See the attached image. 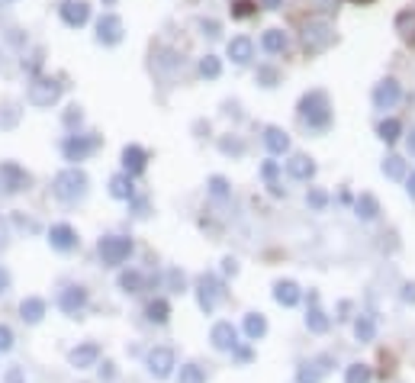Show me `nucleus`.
Here are the masks:
<instances>
[{
    "label": "nucleus",
    "instance_id": "obj_8",
    "mask_svg": "<svg viewBox=\"0 0 415 383\" xmlns=\"http://www.w3.org/2000/svg\"><path fill=\"white\" fill-rule=\"evenodd\" d=\"M331 364H335V357L331 355L312 357V361H306L303 367L296 370V383H322V377L331 370Z\"/></svg>",
    "mask_w": 415,
    "mask_h": 383
},
{
    "label": "nucleus",
    "instance_id": "obj_9",
    "mask_svg": "<svg viewBox=\"0 0 415 383\" xmlns=\"http://www.w3.org/2000/svg\"><path fill=\"white\" fill-rule=\"evenodd\" d=\"M331 39H335V33H331V26H329V23H322V20L309 23V26L303 29V42H306V49H309V52L329 49Z\"/></svg>",
    "mask_w": 415,
    "mask_h": 383
},
{
    "label": "nucleus",
    "instance_id": "obj_10",
    "mask_svg": "<svg viewBox=\"0 0 415 383\" xmlns=\"http://www.w3.org/2000/svg\"><path fill=\"white\" fill-rule=\"evenodd\" d=\"M399 97H402V87L393 77H387V81H380L373 87V104H377V110H393V106L399 104Z\"/></svg>",
    "mask_w": 415,
    "mask_h": 383
},
{
    "label": "nucleus",
    "instance_id": "obj_49",
    "mask_svg": "<svg viewBox=\"0 0 415 383\" xmlns=\"http://www.w3.org/2000/svg\"><path fill=\"white\" fill-rule=\"evenodd\" d=\"M406 190H409V196H412V200H415V174L406 181Z\"/></svg>",
    "mask_w": 415,
    "mask_h": 383
},
{
    "label": "nucleus",
    "instance_id": "obj_12",
    "mask_svg": "<svg viewBox=\"0 0 415 383\" xmlns=\"http://www.w3.org/2000/svg\"><path fill=\"white\" fill-rule=\"evenodd\" d=\"M123 39V20L116 13H103L97 23V42L103 45H116Z\"/></svg>",
    "mask_w": 415,
    "mask_h": 383
},
{
    "label": "nucleus",
    "instance_id": "obj_36",
    "mask_svg": "<svg viewBox=\"0 0 415 383\" xmlns=\"http://www.w3.org/2000/svg\"><path fill=\"white\" fill-rule=\"evenodd\" d=\"M377 133H380L383 142H396V139H399V133H402V123H399V119H383Z\"/></svg>",
    "mask_w": 415,
    "mask_h": 383
},
{
    "label": "nucleus",
    "instance_id": "obj_5",
    "mask_svg": "<svg viewBox=\"0 0 415 383\" xmlns=\"http://www.w3.org/2000/svg\"><path fill=\"white\" fill-rule=\"evenodd\" d=\"M222 300V284H219L216 274H203V277L197 280V303L203 313H212L216 309V303Z\"/></svg>",
    "mask_w": 415,
    "mask_h": 383
},
{
    "label": "nucleus",
    "instance_id": "obj_40",
    "mask_svg": "<svg viewBox=\"0 0 415 383\" xmlns=\"http://www.w3.org/2000/svg\"><path fill=\"white\" fill-rule=\"evenodd\" d=\"M232 13H235V16H251V13H254V4H251V0H239Z\"/></svg>",
    "mask_w": 415,
    "mask_h": 383
},
{
    "label": "nucleus",
    "instance_id": "obj_11",
    "mask_svg": "<svg viewBox=\"0 0 415 383\" xmlns=\"http://www.w3.org/2000/svg\"><path fill=\"white\" fill-rule=\"evenodd\" d=\"M210 342L216 351H235L239 348V328L232 322H216L210 332Z\"/></svg>",
    "mask_w": 415,
    "mask_h": 383
},
{
    "label": "nucleus",
    "instance_id": "obj_41",
    "mask_svg": "<svg viewBox=\"0 0 415 383\" xmlns=\"http://www.w3.org/2000/svg\"><path fill=\"white\" fill-rule=\"evenodd\" d=\"M306 200H309V206L322 209V206H325V203H329V196H325V194H322V190H312V194H309V196H306Z\"/></svg>",
    "mask_w": 415,
    "mask_h": 383
},
{
    "label": "nucleus",
    "instance_id": "obj_52",
    "mask_svg": "<svg viewBox=\"0 0 415 383\" xmlns=\"http://www.w3.org/2000/svg\"><path fill=\"white\" fill-rule=\"evenodd\" d=\"M0 4H7V0H0Z\"/></svg>",
    "mask_w": 415,
    "mask_h": 383
},
{
    "label": "nucleus",
    "instance_id": "obj_18",
    "mask_svg": "<svg viewBox=\"0 0 415 383\" xmlns=\"http://www.w3.org/2000/svg\"><path fill=\"white\" fill-rule=\"evenodd\" d=\"M49 242H52V248H58V251H71L74 245H78V232L71 229V226L58 223L49 229Z\"/></svg>",
    "mask_w": 415,
    "mask_h": 383
},
{
    "label": "nucleus",
    "instance_id": "obj_4",
    "mask_svg": "<svg viewBox=\"0 0 415 383\" xmlns=\"http://www.w3.org/2000/svg\"><path fill=\"white\" fill-rule=\"evenodd\" d=\"M145 367H148V374L155 377V380H168L171 374H174V367H177V355H174V348H152L145 355Z\"/></svg>",
    "mask_w": 415,
    "mask_h": 383
},
{
    "label": "nucleus",
    "instance_id": "obj_34",
    "mask_svg": "<svg viewBox=\"0 0 415 383\" xmlns=\"http://www.w3.org/2000/svg\"><path fill=\"white\" fill-rule=\"evenodd\" d=\"M383 174L393 177V181H402V177H406V161H402L399 155H390V158L383 161Z\"/></svg>",
    "mask_w": 415,
    "mask_h": 383
},
{
    "label": "nucleus",
    "instance_id": "obj_35",
    "mask_svg": "<svg viewBox=\"0 0 415 383\" xmlns=\"http://www.w3.org/2000/svg\"><path fill=\"white\" fill-rule=\"evenodd\" d=\"M177 383H206V374L200 364H183L181 374H177Z\"/></svg>",
    "mask_w": 415,
    "mask_h": 383
},
{
    "label": "nucleus",
    "instance_id": "obj_26",
    "mask_svg": "<svg viewBox=\"0 0 415 383\" xmlns=\"http://www.w3.org/2000/svg\"><path fill=\"white\" fill-rule=\"evenodd\" d=\"M245 335L251 338V342L264 338V335H268V319H264L261 313H248L245 316Z\"/></svg>",
    "mask_w": 415,
    "mask_h": 383
},
{
    "label": "nucleus",
    "instance_id": "obj_13",
    "mask_svg": "<svg viewBox=\"0 0 415 383\" xmlns=\"http://www.w3.org/2000/svg\"><path fill=\"white\" fill-rule=\"evenodd\" d=\"M97 361H100V345H93V342L78 345V348L68 355V364L74 370H91V367H97Z\"/></svg>",
    "mask_w": 415,
    "mask_h": 383
},
{
    "label": "nucleus",
    "instance_id": "obj_32",
    "mask_svg": "<svg viewBox=\"0 0 415 383\" xmlns=\"http://www.w3.org/2000/svg\"><path fill=\"white\" fill-rule=\"evenodd\" d=\"M370 380H373V374H370V367H367V364H348L345 383H370Z\"/></svg>",
    "mask_w": 415,
    "mask_h": 383
},
{
    "label": "nucleus",
    "instance_id": "obj_33",
    "mask_svg": "<svg viewBox=\"0 0 415 383\" xmlns=\"http://www.w3.org/2000/svg\"><path fill=\"white\" fill-rule=\"evenodd\" d=\"M145 313H148V322H158V326H161V322H168L171 306H168V300H152Z\"/></svg>",
    "mask_w": 415,
    "mask_h": 383
},
{
    "label": "nucleus",
    "instance_id": "obj_21",
    "mask_svg": "<svg viewBox=\"0 0 415 383\" xmlns=\"http://www.w3.org/2000/svg\"><path fill=\"white\" fill-rule=\"evenodd\" d=\"M287 174L296 177V181H309V177L316 174V165H312V158H306V155H293V158L287 161Z\"/></svg>",
    "mask_w": 415,
    "mask_h": 383
},
{
    "label": "nucleus",
    "instance_id": "obj_27",
    "mask_svg": "<svg viewBox=\"0 0 415 383\" xmlns=\"http://www.w3.org/2000/svg\"><path fill=\"white\" fill-rule=\"evenodd\" d=\"M261 45H264V52L277 55V52L287 49V33H283V29H268V33L261 35Z\"/></svg>",
    "mask_w": 415,
    "mask_h": 383
},
{
    "label": "nucleus",
    "instance_id": "obj_37",
    "mask_svg": "<svg viewBox=\"0 0 415 383\" xmlns=\"http://www.w3.org/2000/svg\"><path fill=\"white\" fill-rule=\"evenodd\" d=\"M219 71H222V65H219L216 55H206L203 62H200V74L203 77H219Z\"/></svg>",
    "mask_w": 415,
    "mask_h": 383
},
{
    "label": "nucleus",
    "instance_id": "obj_3",
    "mask_svg": "<svg viewBox=\"0 0 415 383\" xmlns=\"http://www.w3.org/2000/svg\"><path fill=\"white\" fill-rule=\"evenodd\" d=\"M129 255H132V238H126V235L100 238V258H103V265L116 267L123 261H129Z\"/></svg>",
    "mask_w": 415,
    "mask_h": 383
},
{
    "label": "nucleus",
    "instance_id": "obj_48",
    "mask_svg": "<svg viewBox=\"0 0 415 383\" xmlns=\"http://www.w3.org/2000/svg\"><path fill=\"white\" fill-rule=\"evenodd\" d=\"M7 287H10V274H7V271H4V267H0V293L7 290Z\"/></svg>",
    "mask_w": 415,
    "mask_h": 383
},
{
    "label": "nucleus",
    "instance_id": "obj_47",
    "mask_svg": "<svg viewBox=\"0 0 415 383\" xmlns=\"http://www.w3.org/2000/svg\"><path fill=\"white\" fill-rule=\"evenodd\" d=\"M274 174H277V165H274V161H268V165H264V177H268V181H274Z\"/></svg>",
    "mask_w": 415,
    "mask_h": 383
},
{
    "label": "nucleus",
    "instance_id": "obj_15",
    "mask_svg": "<svg viewBox=\"0 0 415 383\" xmlns=\"http://www.w3.org/2000/svg\"><path fill=\"white\" fill-rule=\"evenodd\" d=\"M97 148V139H84V135H68L64 139V145H62V152H64V158L68 161H84L87 155Z\"/></svg>",
    "mask_w": 415,
    "mask_h": 383
},
{
    "label": "nucleus",
    "instance_id": "obj_31",
    "mask_svg": "<svg viewBox=\"0 0 415 383\" xmlns=\"http://www.w3.org/2000/svg\"><path fill=\"white\" fill-rule=\"evenodd\" d=\"M142 287H145V277H142L139 271H123L120 274V290L123 293H142Z\"/></svg>",
    "mask_w": 415,
    "mask_h": 383
},
{
    "label": "nucleus",
    "instance_id": "obj_17",
    "mask_svg": "<svg viewBox=\"0 0 415 383\" xmlns=\"http://www.w3.org/2000/svg\"><path fill=\"white\" fill-rule=\"evenodd\" d=\"M306 326H309V332L316 335H325L331 328L329 316L319 309V293H309V309H306Z\"/></svg>",
    "mask_w": 415,
    "mask_h": 383
},
{
    "label": "nucleus",
    "instance_id": "obj_29",
    "mask_svg": "<svg viewBox=\"0 0 415 383\" xmlns=\"http://www.w3.org/2000/svg\"><path fill=\"white\" fill-rule=\"evenodd\" d=\"M110 194L116 196V200H129V196L135 194L132 177H129V174H116V177L110 181Z\"/></svg>",
    "mask_w": 415,
    "mask_h": 383
},
{
    "label": "nucleus",
    "instance_id": "obj_45",
    "mask_svg": "<svg viewBox=\"0 0 415 383\" xmlns=\"http://www.w3.org/2000/svg\"><path fill=\"white\" fill-rule=\"evenodd\" d=\"M402 300H406V303H415V284H406V287H402Z\"/></svg>",
    "mask_w": 415,
    "mask_h": 383
},
{
    "label": "nucleus",
    "instance_id": "obj_22",
    "mask_svg": "<svg viewBox=\"0 0 415 383\" xmlns=\"http://www.w3.org/2000/svg\"><path fill=\"white\" fill-rule=\"evenodd\" d=\"M264 145H268L271 155H283L290 148V135L283 133L280 126H268V129H264Z\"/></svg>",
    "mask_w": 415,
    "mask_h": 383
},
{
    "label": "nucleus",
    "instance_id": "obj_50",
    "mask_svg": "<svg viewBox=\"0 0 415 383\" xmlns=\"http://www.w3.org/2000/svg\"><path fill=\"white\" fill-rule=\"evenodd\" d=\"M280 4H283V0H264V7H268V10H277Z\"/></svg>",
    "mask_w": 415,
    "mask_h": 383
},
{
    "label": "nucleus",
    "instance_id": "obj_25",
    "mask_svg": "<svg viewBox=\"0 0 415 383\" xmlns=\"http://www.w3.org/2000/svg\"><path fill=\"white\" fill-rule=\"evenodd\" d=\"M373 335H377L373 316H358V319H354V338H358L360 345H367V342H373Z\"/></svg>",
    "mask_w": 415,
    "mask_h": 383
},
{
    "label": "nucleus",
    "instance_id": "obj_20",
    "mask_svg": "<svg viewBox=\"0 0 415 383\" xmlns=\"http://www.w3.org/2000/svg\"><path fill=\"white\" fill-rule=\"evenodd\" d=\"M145 161H148L145 148H139V145H126V148H123V165H126V174H142V171H145Z\"/></svg>",
    "mask_w": 415,
    "mask_h": 383
},
{
    "label": "nucleus",
    "instance_id": "obj_46",
    "mask_svg": "<svg viewBox=\"0 0 415 383\" xmlns=\"http://www.w3.org/2000/svg\"><path fill=\"white\" fill-rule=\"evenodd\" d=\"M222 152H235V155H241V142H222Z\"/></svg>",
    "mask_w": 415,
    "mask_h": 383
},
{
    "label": "nucleus",
    "instance_id": "obj_16",
    "mask_svg": "<svg viewBox=\"0 0 415 383\" xmlns=\"http://www.w3.org/2000/svg\"><path fill=\"white\" fill-rule=\"evenodd\" d=\"M58 306H62V313L78 316L81 309L87 306V290H84V287H68V290H62V296H58Z\"/></svg>",
    "mask_w": 415,
    "mask_h": 383
},
{
    "label": "nucleus",
    "instance_id": "obj_43",
    "mask_svg": "<svg viewBox=\"0 0 415 383\" xmlns=\"http://www.w3.org/2000/svg\"><path fill=\"white\" fill-rule=\"evenodd\" d=\"M7 383H26V380H23V370L20 367H10L7 370Z\"/></svg>",
    "mask_w": 415,
    "mask_h": 383
},
{
    "label": "nucleus",
    "instance_id": "obj_24",
    "mask_svg": "<svg viewBox=\"0 0 415 383\" xmlns=\"http://www.w3.org/2000/svg\"><path fill=\"white\" fill-rule=\"evenodd\" d=\"M20 316H23V322L35 326V322H42V316H45V303L39 300V296H26V300L20 303Z\"/></svg>",
    "mask_w": 415,
    "mask_h": 383
},
{
    "label": "nucleus",
    "instance_id": "obj_23",
    "mask_svg": "<svg viewBox=\"0 0 415 383\" xmlns=\"http://www.w3.org/2000/svg\"><path fill=\"white\" fill-rule=\"evenodd\" d=\"M300 296H303V293H300V287H296L293 280H277L274 284V300L280 303V306H296Z\"/></svg>",
    "mask_w": 415,
    "mask_h": 383
},
{
    "label": "nucleus",
    "instance_id": "obj_38",
    "mask_svg": "<svg viewBox=\"0 0 415 383\" xmlns=\"http://www.w3.org/2000/svg\"><path fill=\"white\" fill-rule=\"evenodd\" d=\"M10 348H13V332H10L7 326H0V355L10 351Z\"/></svg>",
    "mask_w": 415,
    "mask_h": 383
},
{
    "label": "nucleus",
    "instance_id": "obj_7",
    "mask_svg": "<svg viewBox=\"0 0 415 383\" xmlns=\"http://www.w3.org/2000/svg\"><path fill=\"white\" fill-rule=\"evenodd\" d=\"M0 187H4V194H20L29 187V174L16 161H4L0 165Z\"/></svg>",
    "mask_w": 415,
    "mask_h": 383
},
{
    "label": "nucleus",
    "instance_id": "obj_6",
    "mask_svg": "<svg viewBox=\"0 0 415 383\" xmlns=\"http://www.w3.org/2000/svg\"><path fill=\"white\" fill-rule=\"evenodd\" d=\"M58 97H62V84L55 77H39L29 87V104L33 106H52Z\"/></svg>",
    "mask_w": 415,
    "mask_h": 383
},
{
    "label": "nucleus",
    "instance_id": "obj_30",
    "mask_svg": "<svg viewBox=\"0 0 415 383\" xmlns=\"http://www.w3.org/2000/svg\"><path fill=\"white\" fill-rule=\"evenodd\" d=\"M396 33H399L402 39L415 42V10H402V13L396 16Z\"/></svg>",
    "mask_w": 415,
    "mask_h": 383
},
{
    "label": "nucleus",
    "instance_id": "obj_51",
    "mask_svg": "<svg viewBox=\"0 0 415 383\" xmlns=\"http://www.w3.org/2000/svg\"><path fill=\"white\" fill-rule=\"evenodd\" d=\"M7 245V229H4V223H0V248Z\"/></svg>",
    "mask_w": 415,
    "mask_h": 383
},
{
    "label": "nucleus",
    "instance_id": "obj_19",
    "mask_svg": "<svg viewBox=\"0 0 415 383\" xmlns=\"http://www.w3.org/2000/svg\"><path fill=\"white\" fill-rule=\"evenodd\" d=\"M229 58H232L235 65H248L251 62V52H254V45H251V39L248 35H235L232 42H229Z\"/></svg>",
    "mask_w": 415,
    "mask_h": 383
},
{
    "label": "nucleus",
    "instance_id": "obj_14",
    "mask_svg": "<svg viewBox=\"0 0 415 383\" xmlns=\"http://www.w3.org/2000/svg\"><path fill=\"white\" fill-rule=\"evenodd\" d=\"M58 13H62V20L74 29L84 26V23L91 20V7H87L84 0H64L62 7H58Z\"/></svg>",
    "mask_w": 415,
    "mask_h": 383
},
{
    "label": "nucleus",
    "instance_id": "obj_42",
    "mask_svg": "<svg viewBox=\"0 0 415 383\" xmlns=\"http://www.w3.org/2000/svg\"><path fill=\"white\" fill-rule=\"evenodd\" d=\"M258 77L264 81V87H274V81H277V71H271V68H261L258 71Z\"/></svg>",
    "mask_w": 415,
    "mask_h": 383
},
{
    "label": "nucleus",
    "instance_id": "obj_44",
    "mask_svg": "<svg viewBox=\"0 0 415 383\" xmlns=\"http://www.w3.org/2000/svg\"><path fill=\"white\" fill-rule=\"evenodd\" d=\"M222 274H239V261H235V258H225L222 261Z\"/></svg>",
    "mask_w": 415,
    "mask_h": 383
},
{
    "label": "nucleus",
    "instance_id": "obj_1",
    "mask_svg": "<svg viewBox=\"0 0 415 383\" xmlns=\"http://www.w3.org/2000/svg\"><path fill=\"white\" fill-rule=\"evenodd\" d=\"M52 194L64 203L81 200V196L87 194V174L81 167H64V171L55 174V181H52Z\"/></svg>",
    "mask_w": 415,
    "mask_h": 383
},
{
    "label": "nucleus",
    "instance_id": "obj_2",
    "mask_svg": "<svg viewBox=\"0 0 415 383\" xmlns=\"http://www.w3.org/2000/svg\"><path fill=\"white\" fill-rule=\"evenodd\" d=\"M300 116L309 129H325L331 123V110H329V97L322 91H312L300 100Z\"/></svg>",
    "mask_w": 415,
    "mask_h": 383
},
{
    "label": "nucleus",
    "instance_id": "obj_28",
    "mask_svg": "<svg viewBox=\"0 0 415 383\" xmlns=\"http://www.w3.org/2000/svg\"><path fill=\"white\" fill-rule=\"evenodd\" d=\"M354 209H358V216L360 219H377V213H380V203H377V196H370V194H360L358 196V203H354Z\"/></svg>",
    "mask_w": 415,
    "mask_h": 383
},
{
    "label": "nucleus",
    "instance_id": "obj_39",
    "mask_svg": "<svg viewBox=\"0 0 415 383\" xmlns=\"http://www.w3.org/2000/svg\"><path fill=\"white\" fill-rule=\"evenodd\" d=\"M210 190L216 196H225L229 194V184H225V177H210Z\"/></svg>",
    "mask_w": 415,
    "mask_h": 383
}]
</instances>
